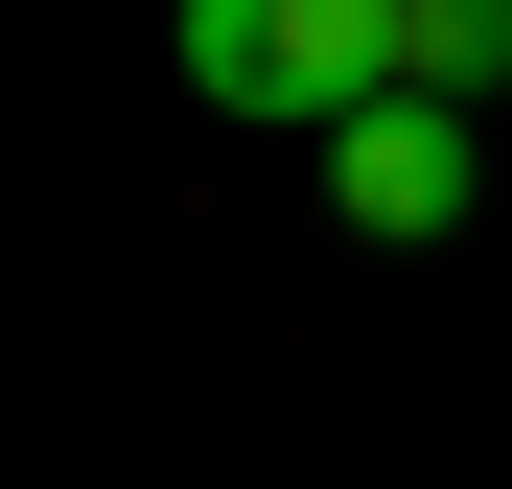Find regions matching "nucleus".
<instances>
[{
    "instance_id": "7ed1b4c3",
    "label": "nucleus",
    "mask_w": 512,
    "mask_h": 489,
    "mask_svg": "<svg viewBox=\"0 0 512 489\" xmlns=\"http://www.w3.org/2000/svg\"><path fill=\"white\" fill-rule=\"evenodd\" d=\"M396 94H512V0H396Z\"/></svg>"
},
{
    "instance_id": "f257e3e1",
    "label": "nucleus",
    "mask_w": 512,
    "mask_h": 489,
    "mask_svg": "<svg viewBox=\"0 0 512 489\" xmlns=\"http://www.w3.org/2000/svg\"><path fill=\"white\" fill-rule=\"evenodd\" d=\"M187 70H210V94L233 117H373L396 94V0H187Z\"/></svg>"
},
{
    "instance_id": "f03ea898",
    "label": "nucleus",
    "mask_w": 512,
    "mask_h": 489,
    "mask_svg": "<svg viewBox=\"0 0 512 489\" xmlns=\"http://www.w3.org/2000/svg\"><path fill=\"white\" fill-rule=\"evenodd\" d=\"M466 187H489V163H466V94H373V117H326V210L396 233V257H419V233H466Z\"/></svg>"
}]
</instances>
